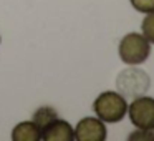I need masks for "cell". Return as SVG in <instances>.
I'll return each instance as SVG.
<instances>
[{"label":"cell","instance_id":"obj_3","mask_svg":"<svg viewBox=\"0 0 154 141\" xmlns=\"http://www.w3.org/2000/svg\"><path fill=\"white\" fill-rule=\"evenodd\" d=\"M149 75L144 70L136 67H131L123 70L119 75H118L116 80V86L118 91L123 95L124 98H137L141 95H144L147 90H149Z\"/></svg>","mask_w":154,"mask_h":141},{"label":"cell","instance_id":"obj_8","mask_svg":"<svg viewBox=\"0 0 154 141\" xmlns=\"http://www.w3.org/2000/svg\"><path fill=\"white\" fill-rule=\"evenodd\" d=\"M57 118H58V113H57L55 108H51V106H40L38 110H35L33 116H32V121H33V123L40 128V131H42L43 128H47L51 121L57 120Z\"/></svg>","mask_w":154,"mask_h":141},{"label":"cell","instance_id":"obj_2","mask_svg":"<svg viewBox=\"0 0 154 141\" xmlns=\"http://www.w3.org/2000/svg\"><path fill=\"white\" fill-rule=\"evenodd\" d=\"M118 53H119V58L123 63L137 67V65H143L149 58L151 43L146 40V37L143 33L131 32V33L124 35L123 40L119 42Z\"/></svg>","mask_w":154,"mask_h":141},{"label":"cell","instance_id":"obj_4","mask_svg":"<svg viewBox=\"0 0 154 141\" xmlns=\"http://www.w3.org/2000/svg\"><path fill=\"white\" fill-rule=\"evenodd\" d=\"M128 116L139 130H154V98L141 95L128 105Z\"/></svg>","mask_w":154,"mask_h":141},{"label":"cell","instance_id":"obj_11","mask_svg":"<svg viewBox=\"0 0 154 141\" xmlns=\"http://www.w3.org/2000/svg\"><path fill=\"white\" fill-rule=\"evenodd\" d=\"M133 8L139 14H151L154 12V0H129Z\"/></svg>","mask_w":154,"mask_h":141},{"label":"cell","instance_id":"obj_9","mask_svg":"<svg viewBox=\"0 0 154 141\" xmlns=\"http://www.w3.org/2000/svg\"><path fill=\"white\" fill-rule=\"evenodd\" d=\"M141 28H143V35L146 37V40L149 42V43L154 45V12L146 14Z\"/></svg>","mask_w":154,"mask_h":141},{"label":"cell","instance_id":"obj_12","mask_svg":"<svg viewBox=\"0 0 154 141\" xmlns=\"http://www.w3.org/2000/svg\"><path fill=\"white\" fill-rule=\"evenodd\" d=\"M0 42H2V38H0Z\"/></svg>","mask_w":154,"mask_h":141},{"label":"cell","instance_id":"obj_5","mask_svg":"<svg viewBox=\"0 0 154 141\" xmlns=\"http://www.w3.org/2000/svg\"><path fill=\"white\" fill-rule=\"evenodd\" d=\"M106 124L100 118L86 116L78 121L75 128V139L76 141H104L106 139Z\"/></svg>","mask_w":154,"mask_h":141},{"label":"cell","instance_id":"obj_6","mask_svg":"<svg viewBox=\"0 0 154 141\" xmlns=\"http://www.w3.org/2000/svg\"><path fill=\"white\" fill-rule=\"evenodd\" d=\"M42 139H45V141H73L75 130L66 120L57 118L47 128L42 130Z\"/></svg>","mask_w":154,"mask_h":141},{"label":"cell","instance_id":"obj_10","mask_svg":"<svg viewBox=\"0 0 154 141\" xmlns=\"http://www.w3.org/2000/svg\"><path fill=\"white\" fill-rule=\"evenodd\" d=\"M129 141H154V130H139L136 128V131L128 136Z\"/></svg>","mask_w":154,"mask_h":141},{"label":"cell","instance_id":"obj_1","mask_svg":"<svg viewBox=\"0 0 154 141\" xmlns=\"http://www.w3.org/2000/svg\"><path fill=\"white\" fill-rule=\"evenodd\" d=\"M93 111L104 123H119L128 111V101L119 91H103L93 101Z\"/></svg>","mask_w":154,"mask_h":141},{"label":"cell","instance_id":"obj_7","mask_svg":"<svg viewBox=\"0 0 154 141\" xmlns=\"http://www.w3.org/2000/svg\"><path fill=\"white\" fill-rule=\"evenodd\" d=\"M14 141H40L42 131L33 121H22L12 130Z\"/></svg>","mask_w":154,"mask_h":141}]
</instances>
